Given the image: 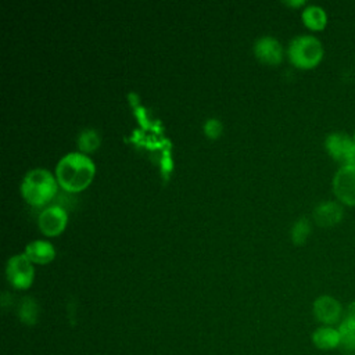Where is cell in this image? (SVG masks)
I'll use <instances>...</instances> for the list:
<instances>
[{
	"label": "cell",
	"instance_id": "cell-1",
	"mask_svg": "<svg viewBox=\"0 0 355 355\" xmlns=\"http://www.w3.org/2000/svg\"><path fill=\"white\" fill-rule=\"evenodd\" d=\"M94 176V164L89 155L71 151L62 155L55 165L57 183L67 191H80Z\"/></svg>",
	"mask_w": 355,
	"mask_h": 355
},
{
	"label": "cell",
	"instance_id": "cell-2",
	"mask_svg": "<svg viewBox=\"0 0 355 355\" xmlns=\"http://www.w3.org/2000/svg\"><path fill=\"white\" fill-rule=\"evenodd\" d=\"M57 190V179L44 168L28 171L21 182V194L32 205H43L53 198Z\"/></svg>",
	"mask_w": 355,
	"mask_h": 355
},
{
	"label": "cell",
	"instance_id": "cell-3",
	"mask_svg": "<svg viewBox=\"0 0 355 355\" xmlns=\"http://www.w3.org/2000/svg\"><path fill=\"white\" fill-rule=\"evenodd\" d=\"M323 44L313 35H297L287 46L290 62L301 69H312L318 67L323 58Z\"/></svg>",
	"mask_w": 355,
	"mask_h": 355
},
{
	"label": "cell",
	"instance_id": "cell-4",
	"mask_svg": "<svg viewBox=\"0 0 355 355\" xmlns=\"http://www.w3.org/2000/svg\"><path fill=\"white\" fill-rule=\"evenodd\" d=\"M336 200L347 207H355V164L341 165L331 180Z\"/></svg>",
	"mask_w": 355,
	"mask_h": 355
},
{
	"label": "cell",
	"instance_id": "cell-5",
	"mask_svg": "<svg viewBox=\"0 0 355 355\" xmlns=\"http://www.w3.org/2000/svg\"><path fill=\"white\" fill-rule=\"evenodd\" d=\"M327 154L341 165L355 164V141L345 132H331L324 139Z\"/></svg>",
	"mask_w": 355,
	"mask_h": 355
},
{
	"label": "cell",
	"instance_id": "cell-6",
	"mask_svg": "<svg viewBox=\"0 0 355 355\" xmlns=\"http://www.w3.org/2000/svg\"><path fill=\"white\" fill-rule=\"evenodd\" d=\"M33 266L25 254H15L7 259L6 276L15 288H28L33 282Z\"/></svg>",
	"mask_w": 355,
	"mask_h": 355
},
{
	"label": "cell",
	"instance_id": "cell-7",
	"mask_svg": "<svg viewBox=\"0 0 355 355\" xmlns=\"http://www.w3.org/2000/svg\"><path fill=\"white\" fill-rule=\"evenodd\" d=\"M67 211L60 205H51L44 208L37 216V226L46 236H57L67 226Z\"/></svg>",
	"mask_w": 355,
	"mask_h": 355
},
{
	"label": "cell",
	"instance_id": "cell-8",
	"mask_svg": "<svg viewBox=\"0 0 355 355\" xmlns=\"http://www.w3.org/2000/svg\"><path fill=\"white\" fill-rule=\"evenodd\" d=\"M313 315L323 326H333L343 320V306L331 295H319L313 301Z\"/></svg>",
	"mask_w": 355,
	"mask_h": 355
},
{
	"label": "cell",
	"instance_id": "cell-9",
	"mask_svg": "<svg viewBox=\"0 0 355 355\" xmlns=\"http://www.w3.org/2000/svg\"><path fill=\"white\" fill-rule=\"evenodd\" d=\"M313 222L322 227H331L338 225L344 218V205L337 200L320 201L312 212Z\"/></svg>",
	"mask_w": 355,
	"mask_h": 355
},
{
	"label": "cell",
	"instance_id": "cell-10",
	"mask_svg": "<svg viewBox=\"0 0 355 355\" xmlns=\"http://www.w3.org/2000/svg\"><path fill=\"white\" fill-rule=\"evenodd\" d=\"M252 49H254L255 57L265 64L275 65L283 60V47L280 42L270 35L259 36L254 42Z\"/></svg>",
	"mask_w": 355,
	"mask_h": 355
},
{
	"label": "cell",
	"instance_id": "cell-11",
	"mask_svg": "<svg viewBox=\"0 0 355 355\" xmlns=\"http://www.w3.org/2000/svg\"><path fill=\"white\" fill-rule=\"evenodd\" d=\"M24 254L33 263H47L54 258L55 250L47 240H33L25 245Z\"/></svg>",
	"mask_w": 355,
	"mask_h": 355
},
{
	"label": "cell",
	"instance_id": "cell-12",
	"mask_svg": "<svg viewBox=\"0 0 355 355\" xmlns=\"http://www.w3.org/2000/svg\"><path fill=\"white\" fill-rule=\"evenodd\" d=\"M312 343L316 348L327 351L340 347L341 338L338 329L333 326H320L312 333Z\"/></svg>",
	"mask_w": 355,
	"mask_h": 355
},
{
	"label": "cell",
	"instance_id": "cell-13",
	"mask_svg": "<svg viewBox=\"0 0 355 355\" xmlns=\"http://www.w3.org/2000/svg\"><path fill=\"white\" fill-rule=\"evenodd\" d=\"M301 19L311 31H323L327 25V14L323 7L318 4H308L301 11Z\"/></svg>",
	"mask_w": 355,
	"mask_h": 355
},
{
	"label": "cell",
	"instance_id": "cell-14",
	"mask_svg": "<svg viewBox=\"0 0 355 355\" xmlns=\"http://www.w3.org/2000/svg\"><path fill=\"white\" fill-rule=\"evenodd\" d=\"M340 347L345 355H355V318L345 315L338 324Z\"/></svg>",
	"mask_w": 355,
	"mask_h": 355
},
{
	"label": "cell",
	"instance_id": "cell-15",
	"mask_svg": "<svg viewBox=\"0 0 355 355\" xmlns=\"http://www.w3.org/2000/svg\"><path fill=\"white\" fill-rule=\"evenodd\" d=\"M100 141H101V137L94 128L82 129L76 137V146L83 154L94 151L100 146Z\"/></svg>",
	"mask_w": 355,
	"mask_h": 355
},
{
	"label": "cell",
	"instance_id": "cell-16",
	"mask_svg": "<svg viewBox=\"0 0 355 355\" xmlns=\"http://www.w3.org/2000/svg\"><path fill=\"white\" fill-rule=\"evenodd\" d=\"M19 320L25 324H35L39 316V305L32 297H24L18 305Z\"/></svg>",
	"mask_w": 355,
	"mask_h": 355
},
{
	"label": "cell",
	"instance_id": "cell-17",
	"mask_svg": "<svg viewBox=\"0 0 355 355\" xmlns=\"http://www.w3.org/2000/svg\"><path fill=\"white\" fill-rule=\"evenodd\" d=\"M311 232H312L311 220H309L308 218H305V216H301V218H298V219L293 223V226H291V229H290L291 241H293L295 245H302V244L308 240Z\"/></svg>",
	"mask_w": 355,
	"mask_h": 355
},
{
	"label": "cell",
	"instance_id": "cell-18",
	"mask_svg": "<svg viewBox=\"0 0 355 355\" xmlns=\"http://www.w3.org/2000/svg\"><path fill=\"white\" fill-rule=\"evenodd\" d=\"M202 129H204V133L207 137L209 139H216L220 136L222 133V129H223V125L222 122L218 119V118H208L204 125H202Z\"/></svg>",
	"mask_w": 355,
	"mask_h": 355
},
{
	"label": "cell",
	"instance_id": "cell-19",
	"mask_svg": "<svg viewBox=\"0 0 355 355\" xmlns=\"http://www.w3.org/2000/svg\"><path fill=\"white\" fill-rule=\"evenodd\" d=\"M347 315L355 318V301H352L349 305H348V311H347Z\"/></svg>",
	"mask_w": 355,
	"mask_h": 355
},
{
	"label": "cell",
	"instance_id": "cell-20",
	"mask_svg": "<svg viewBox=\"0 0 355 355\" xmlns=\"http://www.w3.org/2000/svg\"><path fill=\"white\" fill-rule=\"evenodd\" d=\"M286 4H288V6H293V7H298V6H304L305 4V1L304 0H295V1H291V0H288V1H284Z\"/></svg>",
	"mask_w": 355,
	"mask_h": 355
},
{
	"label": "cell",
	"instance_id": "cell-21",
	"mask_svg": "<svg viewBox=\"0 0 355 355\" xmlns=\"http://www.w3.org/2000/svg\"><path fill=\"white\" fill-rule=\"evenodd\" d=\"M352 137H354V141H355V130H354V135H352Z\"/></svg>",
	"mask_w": 355,
	"mask_h": 355
}]
</instances>
